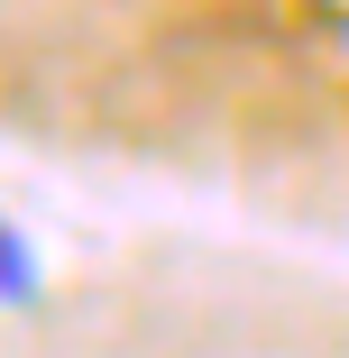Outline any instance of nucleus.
<instances>
[{
  "label": "nucleus",
  "instance_id": "nucleus-1",
  "mask_svg": "<svg viewBox=\"0 0 349 358\" xmlns=\"http://www.w3.org/2000/svg\"><path fill=\"white\" fill-rule=\"evenodd\" d=\"M0 303H37V248L0 221Z\"/></svg>",
  "mask_w": 349,
  "mask_h": 358
}]
</instances>
